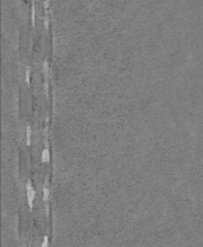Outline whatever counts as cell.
I'll return each instance as SVG.
<instances>
[{"instance_id": "cell-1", "label": "cell", "mask_w": 203, "mask_h": 247, "mask_svg": "<svg viewBox=\"0 0 203 247\" xmlns=\"http://www.w3.org/2000/svg\"><path fill=\"white\" fill-rule=\"evenodd\" d=\"M49 159V148H45L42 152V155H41V160L42 161H47Z\"/></svg>"}, {"instance_id": "cell-5", "label": "cell", "mask_w": 203, "mask_h": 247, "mask_svg": "<svg viewBox=\"0 0 203 247\" xmlns=\"http://www.w3.org/2000/svg\"><path fill=\"white\" fill-rule=\"evenodd\" d=\"M49 195V189L47 186H45V187H44V198H45V199L48 198Z\"/></svg>"}, {"instance_id": "cell-6", "label": "cell", "mask_w": 203, "mask_h": 247, "mask_svg": "<svg viewBox=\"0 0 203 247\" xmlns=\"http://www.w3.org/2000/svg\"><path fill=\"white\" fill-rule=\"evenodd\" d=\"M45 26H46V28H49V19H48V17L45 18Z\"/></svg>"}, {"instance_id": "cell-3", "label": "cell", "mask_w": 203, "mask_h": 247, "mask_svg": "<svg viewBox=\"0 0 203 247\" xmlns=\"http://www.w3.org/2000/svg\"><path fill=\"white\" fill-rule=\"evenodd\" d=\"M35 16H36L35 3H34V2H32V6H31V19H32V23H33V25L35 24Z\"/></svg>"}, {"instance_id": "cell-4", "label": "cell", "mask_w": 203, "mask_h": 247, "mask_svg": "<svg viewBox=\"0 0 203 247\" xmlns=\"http://www.w3.org/2000/svg\"><path fill=\"white\" fill-rule=\"evenodd\" d=\"M25 80L27 83L30 82V69L29 68H27L25 71Z\"/></svg>"}, {"instance_id": "cell-2", "label": "cell", "mask_w": 203, "mask_h": 247, "mask_svg": "<svg viewBox=\"0 0 203 247\" xmlns=\"http://www.w3.org/2000/svg\"><path fill=\"white\" fill-rule=\"evenodd\" d=\"M31 133H32V130L30 125H27L26 127V140H27V144H30L31 142Z\"/></svg>"}, {"instance_id": "cell-7", "label": "cell", "mask_w": 203, "mask_h": 247, "mask_svg": "<svg viewBox=\"0 0 203 247\" xmlns=\"http://www.w3.org/2000/svg\"><path fill=\"white\" fill-rule=\"evenodd\" d=\"M49 0H46V1H45V6H46V7H48V5H49Z\"/></svg>"}]
</instances>
